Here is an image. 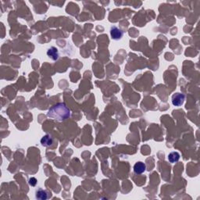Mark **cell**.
<instances>
[{
  "label": "cell",
  "instance_id": "obj_1",
  "mask_svg": "<svg viewBox=\"0 0 200 200\" xmlns=\"http://www.w3.org/2000/svg\"><path fill=\"white\" fill-rule=\"evenodd\" d=\"M48 117L59 121H63L70 116V110L65 103H60L54 105L47 113Z\"/></svg>",
  "mask_w": 200,
  "mask_h": 200
},
{
  "label": "cell",
  "instance_id": "obj_2",
  "mask_svg": "<svg viewBox=\"0 0 200 200\" xmlns=\"http://www.w3.org/2000/svg\"><path fill=\"white\" fill-rule=\"evenodd\" d=\"M184 95L181 93H175L172 96V103L175 106H180L183 105L184 102Z\"/></svg>",
  "mask_w": 200,
  "mask_h": 200
},
{
  "label": "cell",
  "instance_id": "obj_3",
  "mask_svg": "<svg viewBox=\"0 0 200 200\" xmlns=\"http://www.w3.org/2000/svg\"><path fill=\"white\" fill-rule=\"evenodd\" d=\"M110 35L112 39L113 40H119L121 39L123 36V31L121 29L115 26H113L110 28Z\"/></svg>",
  "mask_w": 200,
  "mask_h": 200
},
{
  "label": "cell",
  "instance_id": "obj_4",
  "mask_svg": "<svg viewBox=\"0 0 200 200\" xmlns=\"http://www.w3.org/2000/svg\"><path fill=\"white\" fill-rule=\"evenodd\" d=\"M145 171V164L142 162H138L134 166V171L135 174H141Z\"/></svg>",
  "mask_w": 200,
  "mask_h": 200
},
{
  "label": "cell",
  "instance_id": "obj_5",
  "mask_svg": "<svg viewBox=\"0 0 200 200\" xmlns=\"http://www.w3.org/2000/svg\"><path fill=\"white\" fill-rule=\"evenodd\" d=\"M47 56L53 60H56L59 58V52L58 49L56 47H51L50 49H48Z\"/></svg>",
  "mask_w": 200,
  "mask_h": 200
},
{
  "label": "cell",
  "instance_id": "obj_6",
  "mask_svg": "<svg viewBox=\"0 0 200 200\" xmlns=\"http://www.w3.org/2000/svg\"><path fill=\"white\" fill-rule=\"evenodd\" d=\"M53 142V140H52V138L49 135H45L44 137H42V138L41 139V143L43 146L45 147H49L51 145Z\"/></svg>",
  "mask_w": 200,
  "mask_h": 200
},
{
  "label": "cell",
  "instance_id": "obj_7",
  "mask_svg": "<svg viewBox=\"0 0 200 200\" xmlns=\"http://www.w3.org/2000/svg\"><path fill=\"white\" fill-rule=\"evenodd\" d=\"M35 198H37V199L46 200L48 198V194L46 193V191L42 190V189H39L36 191Z\"/></svg>",
  "mask_w": 200,
  "mask_h": 200
},
{
  "label": "cell",
  "instance_id": "obj_8",
  "mask_svg": "<svg viewBox=\"0 0 200 200\" xmlns=\"http://www.w3.org/2000/svg\"><path fill=\"white\" fill-rule=\"evenodd\" d=\"M179 159H180V154L177 152H172L168 155V160L171 163H177Z\"/></svg>",
  "mask_w": 200,
  "mask_h": 200
},
{
  "label": "cell",
  "instance_id": "obj_9",
  "mask_svg": "<svg viewBox=\"0 0 200 200\" xmlns=\"http://www.w3.org/2000/svg\"><path fill=\"white\" fill-rule=\"evenodd\" d=\"M29 184L30 185L33 186V187L35 186L36 184H37V180H36V178H34V177H31V178H30Z\"/></svg>",
  "mask_w": 200,
  "mask_h": 200
}]
</instances>
